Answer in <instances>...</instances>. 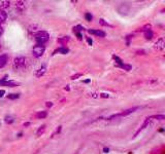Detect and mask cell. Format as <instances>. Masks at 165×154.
<instances>
[{
    "mask_svg": "<svg viewBox=\"0 0 165 154\" xmlns=\"http://www.w3.org/2000/svg\"><path fill=\"white\" fill-rule=\"evenodd\" d=\"M34 38H35L36 43L43 45V44H45L46 42L49 41V39H50V34L48 33L47 31H39L37 34H36L35 36H34Z\"/></svg>",
    "mask_w": 165,
    "mask_h": 154,
    "instance_id": "obj_1",
    "label": "cell"
},
{
    "mask_svg": "<svg viewBox=\"0 0 165 154\" xmlns=\"http://www.w3.org/2000/svg\"><path fill=\"white\" fill-rule=\"evenodd\" d=\"M26 64H27V60L24 57H17L14 60V64L13 67L15 70H20V69H23L26 67Z\"/></svg>",
    "mask_w": 165,
    "mask_h": 154,
    "instance_id": "obj_2",
    "label": "cell"
},
{
    "mask_svg": "<svg viewBox=\"0 0 165 154\" xmlns=\"http://www.w3.org/2000/svg\"><path fill=\"white\" fill-rule=\"evenodd\" d=\"M45 50H46L45 45L36 44V45L33 47V49H32V54H33L35 58H39V57H41L43 54H45Z\"/></svg>",
    "mask_w": 165,
    "mask_h": 154,
    "instance_id": "obj_3",
    "label": "cell"
},
{
    "mask_svg": "<svg viewBox=\"0 0 165 154\" xmlns=\"http://www.w3.org/2000/svg\"><path fill=\"white\" fill-rule=\"evenodd\" d=\"M137 109H139V107H138V106L132 107V108H129V109H127V110H124L123 112L119 113V114H114V115H112V117H114V118H116V117H119V116H127V115L131 114L132 112H134V111L137 110Z\"/></svg>",
    "mask_w": 165,
    "mask_h": 154,
    "instance_id": "obj_4",
    "label": "cell"
},
{
    "mask_svg": "<svg viewBox=\"0 0 165 154\" xmlns=\"http://www.w3.org/2000/svg\"><path fill=\"white\" fill-rule=\"evenodd\" d=\"M164 46H165V42H164V38L160 37L154 44V48L157 50H162L164 49Z\"/></svg>",
    "mask_w": 165,
    "mask_h": 154,
    "instance_id": "obj_5",
    "label": "cell"
},
{
    "mask_svg": "<svg viewBox=\"0 0 165 154\" xmlns=\"http://www.w3.org/2000/svg\"><path fill=\"white\" fill-rule=\"evenodd\" d=\"M26 7H27V5H26L25 1H17V3H16V8L18 9L20 13H23L26 11Z\"/></svg>",
    "mask_w": 165,
    "mask_h": 154,
    "instance_id": "obj_6",
    "label": "cell"
},
{
    "mask_svg": "<svg viewBox=\"0 0 165 154\" xmlns=\"http://www.w3.org/2000/svg\"><path fill=\"white\" fill-rule=\"evenodd\" d=\"M39 31H40L39 28H38V26L35 25V24H33V25L29 26V28H28V32H29L30 35H34V36H35Z\"/></svg>",
    "mask_w": 165,
    "mask_h": 154,
    "instance_id": "obj_7",
    "label": "cell"
},
{
    "mask_svg": "<svg viewBox=\"0 0 165 154\" xmlns=\"http://www.w3.org/2000/svg\"><path fill=\"white\" fill-rule=\"evenodd\" d=\"M150 121H151V117H147V118L144 119V123H142V125L139 127V129H138V131L135 133V136H137L138 134H139L140 131H142V129H146V127L149 125V123H150Z\"/></svg>",
    "mask_w": 165,
    "mask_h": 154,
    "instance_id": "obj_8",
    "label": "cell"
},
{
    "mask_svg": "<svg viewBox=\"0 0 165 154\" xmlns=\"http://www.w3.org/2000/svg\"><path fill=\"white\" fill-rule=\"evenodd\" d=\"M7 61H9V56L7 54H1L0 56V69L3 68L7 64Z\"/></svg>",
    "mask_w": 165,
    "mask_h": 154,
    "instance_id": "obj_9",
    "label": "cell"
},
{
    "mask_svg": "<svg viewBox=\"0 0 165 154\" xmlns=\"http://www.w3.org/2000/svg\"><path fill=\"white\" fill-rule=\"evenodd\" d=\"M88 32H89L90 34H93V35L99 36V37H104V36H105V33H104L103 31H101V30H94V29H90V30H88Z\"/></svg>",
    "mask_w": 165,
    "mask_h": 154,
    "instance_id": "obj_10",
    "label": "cell"
},
{
    "mask_svg": "<svg viewBox=\"0 0 165 154\" xmlns=\"http://www.w3.org/2000/svg\"><path fill=\"white\" fill-rule=\"evenodd\" d=\"M7 19V13L3 9H0V24L1 23H4Z\"/></svg>",
    "mask_w": 165,
    "mask_h": 154,
    "instance_id": "obj_11",
    "label": "cell"
},
{
    "mask_svg": "<svg viewBox=\"0 0 165 154\" xmlns=\"http://www.w3.org/2000/svg\"><path fill=\"white\" fill-rule=\"evenodd\" d=\"M0 84H3V85L9 86V88H14V86L18 85L17 82H14V81H4V80H1V81H0Z\"/></svg>",
    "mask_w": 165,
    "mask_h": 154,
    "instance_id": "obj_12",
    "label": "cell"
},
{
    "mask_svg": "<svg viewBox=\"0 0 165 154\" xmlns=\"http://www.w3.org/2000/svg\"><path fill=\"white\" fill-rule=\"evenodd\" d=\"M46 71H47V68H46L45 66L41 67V68H39V69L37 70V72H36V74H35L36 77H38V78H39V77H41V76H43V75L46 73Z\"/></svg>",
    "mask_w": 165,
    "mask_h": 154,
    "instance_id": "obj_13",
    "label": "cell"
},
{
    "mask_svg": "<svg viewBox=\"0 0 165 154\" xmlns=\"http://www.w3.org/2000/svg\"><path fill=\"white\" fill-rule=\"evenodd\" d=\"M48 115V112L47 111H39V112L36 113V118H39V119H43V118H46Z\"/></svg>",
    "mask_w": 165,
    "mask_h": 154,
    "instance_id": "obj_14",
    "label": "cell"
},
{
    "mask_svg": "<svg viewBox=\"0 0 165 154\" xmlns=\"http://www.w3.org/2000/svg\"><path fill=\"white\" fill-rule=\"evenodd\" d=\"M144 38H146L147 40H151L153 38V36H154V34H153V31L152 30H148V31L144 32Z\"/></svg>",
    "mask_w": 165,
    "mask_h": 154,
    "instance_id": "obj_15",
    "label": "cell"
},
{
    "mask_svg": "<svg viewBox=\"0 0 165 154\" xmlns=\"http://www.w3.org/2000/svg\"><path fill=\"white\" fill-rule=\"evenodd\" d=\"M11 5L9 1H5V0H1L0 1V8H7Z\"/></svg>",
    "mask_w": 165,
    "mask_h": 154,
    "instance_id": "obj_16",
    "label": "cell"
},
{
    "mask_svg": "<svg viewBox=\"0 0 165 154\" xmlns=\"http://www.w3.org/2000/svg\"><path fill=\"white\" fill-rule=\"evenodd\" d=\"M68 52H69V49H68V48H66V47H59L55 52V54H56V52H59V54H68Z\"/></svg>",
    "mask_w": 165,
    "mask_h": 154,
    "instance_id": "obj_17",
    "label": "cell"
},
{
    "mask_svg": "<svg viewBox=\"0 0 165 154\" xmlns=\"http://www.w3.org/2000/svg\"><path fill=\"white\" fill-rule=\"evenodd\" d=\"M45 131H46V125L43 124V125H41L39 129H38V131H36V135H37V136H41L43 133H45Z\"/></svg>",
    "mask_w": 165,
    "mask_h": 154,
    "instance_id": "obj_18",
    "label": "cell"
},
{
    "mask_svg": "<svg viewBox=\"0 0 165 154\" xmlns=\"http://www.w3.org/2000/svg\"><path fill=\"white\" fill-rule=\"evenodd\" d=\"M68 41H69V37H68V36H64V37H61L58 39V42L62 44L66 43V42H68Z\"/></svg>",
    "mask_w": 165,
    "mask_h": 154,
    "instance_id": "obj_19",
    "label": "cell"
},
{
    "mask_svg": "<svg viewBox=\"0 0 165 154\" xmlns=\"http://www.w3.org/2000/svg\"><path fill=\"white\" fill-rule=\"evenodd\" d=\"M19 98H20L19 94H9V95H7V99H9V100H16V99H19Z\"/></svg>",
    "mask_w": 165,
    "mask_h": 154,
    "instance_id": "obj_20",
    "label": "cell"
},
{
    "mask_svg": "<svg viewBox=\"0 0 165 154\" xmlns=\"http://www.w3.org/2000/svg\"><path fill=\"white\" fill-rule=\"evenodd\" d=\"M82 30H84V28L82 27V26H75V27H73V32L74 33H78V31H82Z\"/></svg>",
    "mask_w": 165,
    "mask_h": 154,
    "instance_id": "obj_21",
    "label": "cell"
},
{
    "mask_svg": "<svg viewBox=\"0 0 165 154\" xmlns=\"http://www.w3.org/2000/svg\"><path fill=\"white\" fill-rule=\"evenodd\" d=\"M85 18H86V20H87L88 22H91L92 20H93V16H92L90 13H86V15H85Z\"/></svg>",
    "mask_w": 165,
    "mask_h": 154,
    "instance_id": "obj_22",
    "label": "cell"
},
{
    "mask_svg": "<svg viewBox=\"0 0 165 154\" xmlns=\"http://www.w3.org/2000/svg\"><path fill=\"white\" fill-rule=\"evenodd\" d=\"M5 122L11 124V123L14 122V118L11 116H5Z\"/></svg>",
    "mask_w": 165,
    "mask_h": 154,
    "instance_id": "obj_23",
    "label": "cell"
},
{
    "mask_svg": "<svg viewBox=\"0 0 165 154\" xmlns=\"http://www.w3.org/2000/svg\"><path fill=\"white\" fill-rule=\"evenodd\" d=\"M151 29V25L149 24V25H146V26H144L142 28H140L138 31H144V32H146V31H148V30H150Z\"/></svg>",
    "mask_w": 165,
    "mask_h": 154,
    "instance_id": "obj_24",
    "label": "cell"
},
{
    "mask_svg": "<svg viewBox=\"0 0 165 154\" xmlns=\"http://www.w3.org/2000/svg\"><path fill=\"white\" fill-rule=\"evenodd\" d=\"M112 58H114V60L115 61H117V63H118V66H120V65H122V64H124V63L122 62V60H121L120 58H118L117 56H112Z\"/></svg>",
    "mask_w": 165,
    "mask_h": 154,
    "instance_id": "obj_25",
    "label": "cell"
},
{
    "mask_svg": "<svg viewBox=\"0 0 165 154\" xmlns=\"http://www.w3.org/2000/svg\"><path fill=\"white\" fill-rule=\"evenodd\" d=\"M151 118H157V119H159V120H163V119H165V116L164 115H154V116H152Z\"/></svg>",
    "mask_w": 165,
    "mask_h": 154,
    "instance_id": "obj_26",
    "label": "cell"
},
{
    "mask_svg": "<svg viewBox=\"0 0 165 154\" xmlns=\"http://www.w3.org/2000/svg\"><path fill=\"white\" fill-rule=\"evenodd\" d=\"M99 23H100V24H101V25H102V26H110V25H108V24H107V23H106V22H104V20H103V19H100Z\"/></svg>",
    "mask_w": 165,
    "mask_h": 154,
    "instance_id": "obj_27",
    "label": "cell"
},
{
    "mask_svg": "<svg viewBox=\"0 0 165 154\" xmlns=\"http://www.w3.org/2000/svg\"><path fill=\"white\" fill-rule=\"evenodd\" d=\"M80 76H82V74L78 73V74H75V75H73V76H71V79H76V78H78V77H80Z\"/></svg>",
    "mask_w": 165,
    "mask_h": 154,
    "instance_id": "obj_28",
    "label": "cell"
},
{
    "mask_svg": "<svg viewBox=\"0 0 165 154\" xmlns=\"http://www.w3.org/2000/svg\"><path fill=\"white\" fill-rule=\"evenodd\" d=\"M61 129H62V126H61V125H60V126H58V129H56V131L53 134V136H55L56 134H59V133H60V131H61Z\"/></svg>",
    "mask_w": 165,
    "mask_h": 154,
    "instance_id": "obj_29",
    "label": "cell"
},
{
    "mask_svg": "<svg viewBox=\"0 0 165 154\" xmlns=\"http://www.w3.org/2000/svg\"><path fill=\"white\" fill-rule=\"evenodd\" d=\"M5 95V90H0V98H2Z\"/></svg>",
    "mask_w": 165,
    "mask_h": 154,
    "instance_id": "obj_30",
    "label": "cell"
},
{
    "mask_svg": "<svg viewBox=\"0 0 165 154\" xmlns=\"http://www.w3.org/2000/svg\"><path fill=\"white\" fill-rule=\"evenodd\" d=\"M46 106H47V107H52V106H53V103H52V102H47V103H46Z\"/></svg>",
    "mask_w": 165,
    "mask_h": 154,
    "instance_id": "obj_31",
    "label": "cell"
},
{
    "mask_svg": "<svg viewBox=\"0 0 165 154\" xmlns=\"http://www.w3.org/2000/svg\"><path fill=\"white\" fill-rule=\"evenodd\" d=\"M100 97H101V98H108V95L107 94H100Z\"/></svg>",
    "mask_w": 165,
    "mask_h": 154,
    "instance_id": "obj_32",
    "label": "cell"
},
{
    "mask_svg": "<svg viewBox=\"0 0 165 154\" xmlns=\"http://www.w3.org/2000/svg\"><path fill=\"white\" fill-rule=\"evenodd\" d=\"M136 54H144V50H138V52H136Z\"/></svg>",
    "mask_w": 165,
    "mask_h": 154,
    "instance_id": "obj_33",
    "label": "cell"
},
{
    "mask_svg": "<svg viewBox=\"0 0 165 154\" xmlns=\"http://www.w3.org/2000/svg\"><path fill=\"white\" fill-rule=\"evenodd\" d=\"M103 151L105 152V153H107V152L110 151V149H108V148H106V147H104V148H103Z\"/></svg>",
    "mask_w": 165,
    "mask_h": 154,
    "instance_id": "obj_34",
    "label": "cell"
},
{
    "mask_svg": "<svg viewBox=\"0 0 165 154\" xmlns=\"http://www.w3.org/2000/svg\"><path fill=\"white\" fill-rule=\"evenodd\" d=\"M2 33H3V28L1 27V26H0V36L2 35Z\"/></svg>",
    "mask_w": 165,
    "mask_h": 154,
    "instance_id": "obj_35",
    "label": "cell"
},
{
    "mask_svg": "<svg viewBox=\"0 0 165 154\" xmlns=\"http://www.w3.org/2000/svg\"><path fill=\"white\" fill-rule=\"evenodd\" d=\"M88 43H89L90 44V45H91V44H92V39H90V38H88Z\"/></svg>",
    "mask_w": 165,
    "mask_h": 154,
    "instance_id": "obj_36",
    "label": "cell"
},
{
    "mask_svg": "<svg viewBox=\"0 0 165 154\" xmlns=\"http://www.w3.org/2000/svg\"><path fill=\"white\" fill-rule=\"evenodd\" d=\"M76 35H78V39H82V35H80V33H76Z\"/></svg>",
    "mask_w": 165,
    "mask_h": 154,
    "instance_id": "obj_37",
    "label": "cell"
},
{
    "mask_svg": "<svg viewBox=\"0 0 165 154\" xmlns=\"http://www.w3.org/2000/svg\"><path fill=\"white\" fill-rule=\"evenodd\" d=\"M0 48H1V45H0Z\"/></svg>",
    "mask_w": 165,
    "mask_h": 154,
    "instance_id": "obj_38",
    "label": "cell"
},
{
    "mask_svg": "<svg viewBox=\"0 0 165 154\" xmlns=\"http://www.w3.org/2000/svg\"><path fill=\"white\" fill-rule=\"evenodd\" d=\"M0 124H1V123H0Z\"/></svg>",
    "mask_w": 165,
    "mask_h": 154,
    "instance_id": "obj_39",
    "label": "cell"
}]
</instances>
